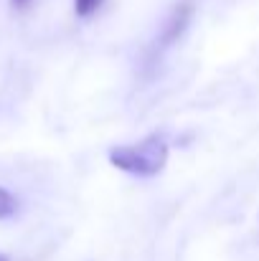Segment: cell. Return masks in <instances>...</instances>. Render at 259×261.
I'll return each instance as SVG.
<instances>
[{
	"instance_id": "cell-6",
	"label": "cell",
	"mask_w": 259,
	"mask_h": 261,
	"mask_svg": "<svg viewBox=\"0 0 259 261\" xmlns=\"http://www.w3.org/2000/svg\"><path fill=\"white\" fill-rule=\"evenodd\" d=\"M0 261H10V259H8V256H5V254H0Z\"/></svg>"
},
{
	"instance_id": "cell-5",
	"label": "cell",
	"mask_w": 259,
	"mask_h": 261,
	"mask_svg": "<svg viewBox=\"0 0 259 261\" xmlns=\"http://www.w3.org/2000/svg\"><path fill=\"white\" fill-rule=\"evenodd\" d=\"M13 3H15V5H28L31 0H13Z\"/></svg>"
},
{
	"instance_id": "cell-2",
	"label": "cell",
	"mask_w": 259,
	"mask_h": 261,
	"mask_svg": "<svg viewBox=\"0 0 259 261\" xmlns=\"http://www.w3.org/2000/svg\"><path fill=\"white\" fill-rule=\"evenodd\" d=\"M193 3L191 0H180L175 8L171 10V15H168V20L163 23V31H160V46H171L175 43L183 33H185V28H188V23H191V18H193Z\"/></svg>"
},
{
	"instance_id": "cell-4",
	"label": "cell",
	"mask_w": 259,
	"mask_h": 261,
	"mask_svg": "<svg viewBox=\"0 0 259 261\" xmlns=\"http://www.w3.org/2000/svg\"><path fill=\"white\" fill-rule=\"evenodd\" d=\"M102 3L104 0H74V10H77L79 18H89V15H94L99 10Z\"/></svg>"
},
{
	"instance_id": "cell-3",
	"label": "cell",
	"mask_w": 259,
	"mask_h": 261,
	"mask_svg": "<svg viewBox=\"0 0 259 261\" xmlns=\"http://www.w3.org/2000/svg\"><path fill=\"white\" fill-rule=\"evenodd\" d=\"M15 208H18V200H15L5 188H0V218L13 216V213H15Z\"/></svg>"
},
{
	"instance_id": "cell-1",
	"label": "cell",
	"mask_w": 259,
	"mask_h": 261,
	"mask_svg": "<svg viewBox=\"0 0 259 261\" xmlns=\"http://www.w3.org/2000/svg\"><path fill=\"white\" fill-rule=\"evenodd\" d=\"M109 163L122 173L137 175V177H155L168 163V142L158 135H150L137 145L112 147Z\"/></svg>"
}]
</instances>
